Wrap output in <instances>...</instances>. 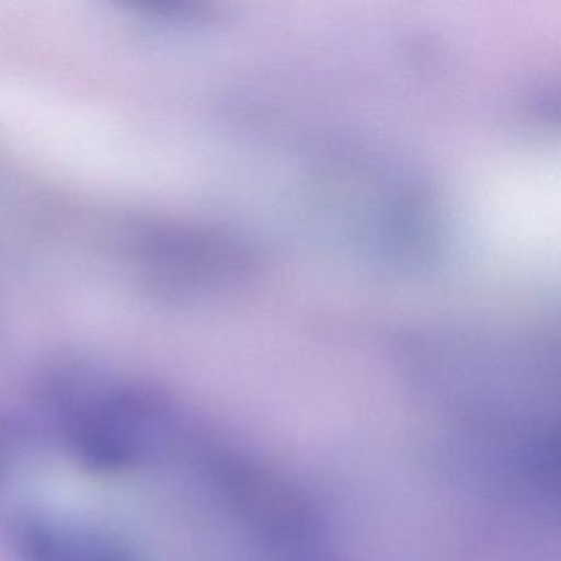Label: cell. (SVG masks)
Returning a JSON list of instances; mask_svg holds the SVG:
<instances>
[{
    "label": "cell",
    "mask_w": 561,
    "mask_h": 561,
    "mask_svg": "<svg viewBox=\"0 0 561 561\" xmlns=\"http://www.w3.org/2000/svg\"><path fill=\"white\" fill-rule=\"evenodd\" d=\"M19 547L27 561H133L126 550L101 535L50 522H24Z\"/></svg>",
    "instance_id": "1"
}]
</instances>
